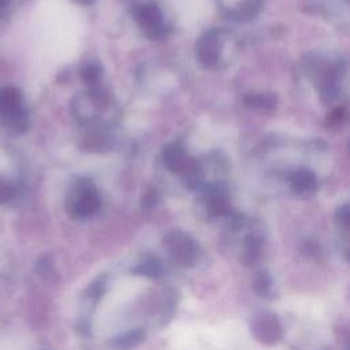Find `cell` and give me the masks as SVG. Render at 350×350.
<instances>
[{
    "mask_svg": "<svg viewBox=\"0 0 350 350\" xmlns=\"http://www.w3.org/2000/svg\"><path fill=\"white\" fill-rule=\"evenodd\" d=\"M71 1H74V3H77V4H79V5H90V4H93L96 0H71Z\"/></svg>",
    "mask_w": 350,
    "mask_h": 350,
    "instance_id": "cell-24",
    "label": "cell"
},
{
    "mask_svg": "<svg viewBox=\"0 0 350 350\" xmlns=\"http://www.w3.org/2000/svg\"><path fill=\"white\" fill-rule=\"evenodd\" d=\"M100 194L90 179L79 178L72 182L66 197V209L71 217H90L100 209Z\"/></svg>",
    "mask_w": 350,
    "mask_h": 350,
    "instance_id": "cell-1",
    "label": "cell"
},
{
    "mask_svg": "<svg viewBox=\"0 0 350 350\" xmlns=\"http://www.w3.org/2000/svg\"><path fill=\"white\" fill-rule=\"evenodd\" d=\"M347 260H349V261H350V250H349V252H347Z\"/></svg>",
    "mask_w": 350,
    "mask_h": 350,
    "instance_id": "cell-25",
    "label": "cell"
},
{
    "mask_svg": "<svg viewBox=\"0 0 350 350\" xmlns=\"http://www.w3.org/2000/svg\"><path fill=\"white\" fill-rule=\"evenodd\" d=\"M226 38H228L226 31L219 29L209 30L198 38L196 45V55L204 67L215 68L221 63Z\"/></svg>",
    "mask_w": 350,
    "mask_h": 350,
    "instance_id": "cell-6",
    "label": "cell"
},
{
    "mask_svg": "<svg viewBox=\"0 0 350 350\" xmlns=\"http://www.w3.org/2000/svg\"><path fill=\"white\" fill-rule=\"evenodd\" d=\"M81 79L88 86V89H93L97 86H101L103 79V70L98 63L89 62L83 64L81 68Z\"/></svg>",
    "mask_w": 350,
    "mask_h": 350,
    "instance_id": "cell-15",
    "label": "cell"
},
{
    "mask_svg": "<svg viewBox=\"0 0 350 350\" xmlns=\"http://www.w3.org/2000/svg\"><path fill=\"white\" fill-rule=\"evenodd\" d=\"M109 146L111 137L104 129H93L82 139V148L89 152H104Z\"/></svg>",
    "mask_w": 350,
    "mask_h": 350,
    "instance_id": "cell-12",
    "label": "cell"
},
{
    "mask_svg": "<svg viewBox=\"0 0 350 350\" xmlns=\"http://www.w3.org/2000/svg\"><path fill=\"white\" fill-rule=\"evenodd\" d=\"M105 290V276H101L98 279H96L88 288V295L92 298V299H98L103 293Z\"/></svg>",
    "mask_w": 350,
    "mask_h": 350,
    "instance_id": "cell-19",
    "label": "cell"
},
{
    "mask_svg": "<svg viewBox=\"0 0 350 350\" xmlns=\"http://www.w3.org/2000/svg\"><path fill=\"white\" fill-rule=\"evenodd\" d=\"M220 3L226 14L238 21L253 18L260 5L258 0H220Z\"/></svg>",
    "mask_w": 350,
    "mask_h": 350,
    "instance_id": "cell-10",
    "label": "cell"
},
{
    "mask_svg": "<svg viewBox=\"0 0 350 350\" xmlns=\"http://www.w3.org/2000/svg\"><path fill=\"white\" fill-rule=\"evenodd\" d=\"M52 261L51 257L48 254L42 256L38 261H37V271L40 275H49V272H52Z\"/></svg>",
    "mask_w": 350,
    "mask_h": 350,
    "instance_id": "cell-21",
    "label": "cell"
},
{
    "mask_svg": "<svg viewBox=\"0 0 350 350\" xmlns=\"http://www.w3.org/2000/svg\"><path fill=\"white\" fill-rule=\"evenodd\" d=\"M262 252V242L256 235H247L243 242V252H242V261L246 265H254L261 257Z\"/></svg>",
    "mask_w": 350,
    "mask_h": 350,
    "instance_id": "cell-14",
    "label": "cell"
},
{
    "mask_svg": "<svg viewBox=\"0 0 350 350\" xmlns=\"http://www.w3.org/2000/svg\"><path fill=\"white\" fill-rule=\"evenodd\" d=\"M164 247L171 260L179 267H191L198 258V246L186 232L174 230L163 239Z\"/></svg>",
    "mask_w": 350,
    "mask_h": 350,
    "instance_id": "cell-5",
    "label": "cell"
},
{
    "mask_svg": "<svg viewBox=\"0 0 350 350\" xmlns=\"http://www.w3.org/2000/svg\"><path fill=\"white\" fill-rule=\"evenodd\" d=\"M291 189L301 197L312 196L317 189L314 175L308 170H298L291 175Z\"/></svg>",
    "mask_w": 350,
    "mask_h": 350,
    "instance_id": "cell-11",
    "label": "cell"
},
{
    "mask_svg": "<svg viewBox=\"0 0 350 350\" xmlns=\"http://www.w3.org/2000/svg\"><path fill=\"white\" fill-rule=\"evenodd\" d=\"M253 291L260 297H268L272 291V278L267 271H258L252 280Z\"/></svg>",
    "mask_w": 350,
    "mask_h": 350,
    "instance_id": "cell-17",
    "label": "cell"
},
{
    "mask_svg": "<svg viewBox=\"0 0 350 350\" xmlns=\"http://www.w3.org/2000/svg\"><path fill=\"white\" fill-rule=\"evenodd\" d=\"M250 332L257 342L265 346L276 345L283 336L282 324L278 316L269 312H262L253 317L250 323Z\"/></svg>",
    "mask_w": 350,
    "mask_h": 350,
    "instance_id": "cell-7",
    "label": "cell"
},
{
    "mask_svg": "<svg viewBox=\"0 0 350 350\" xmlns=\"http://www.w3.org/2000/svg\"><path fill=\"white\" fill-rule=\"evenodd\" d=\"M163 271L164 268L161 261L154 257H149L133 268V272L135 275H142L148 278H159L163 275Z\"/></svg>",
    "mask_w": 350,
    "mask_h": 350,
    "instance_id": "cell-16",
    "label": "cell"
},
{
    "mask_svg": "<svg viewBox=\"0 0 350 350\" xmlns=\"http://www.w3.org/2000/svg\"><path fill=\"white\" fill-rule=\"evenodd\" d=\"M131 14L145 37L150 40H161L168 36L171 27L167 23L164 12L157 1H139L133 7Z\"/></svg>",
    "mask_w": 350,
    "mask_h": 350,
    "instance_id": "cell-4",
    "label": "cell"
},
{
    "mask_svg": "<svg viewBox=\"0 0 350 350\" xmlns=\"http://www.w3.org/2000/svg\"><path fill=\"white\" fill-rule=\"evenodd\" d=\"M111 96L103 88L97 86L74 97L71 111L81 123H94L111 107Z\"/></svg>",
    "mask_w": 350,
    "mask_h": 350,
    "instance_id": "cell-2",
    "label": "cell"
},
{
    "mask_svg": "<svg viewBox=\"0 0 350 350\" xmlns=\"http://www.w3.org/2000/svg\"><path fill=\"white\" fill-rule=\"evenodd\" d=\"M144 339H145V331L142 328H135L112 338L109 345L118 350H130L141 345Z\"/></svg>",
    "mask_w": 350,
    "mask_h": 350,
    "instance_id": "cell-13",
    "label": "cell"
},
{
    "mask_svg": "<svg viewBox=\"0 0 350 350\" xmlns=\"http://www.w3.org/2000/svg\"><path fill=\"white\" fill-rule=\"evenodd\" d=\"M247 103L249 104H252V105H260V107H267L268 104H272V97L271 96H268V94H265V96H262V94H258V96H250L249 97V100H247Z\"/></svg>",
    "mask_w": 350,
    "mask_h": 350,
    "instance_id": "cell-22",
    "label": "cell"
},
{
    "mask_svg": "<svg viewBox=\"0 0 350 350\" xmlns=\"http://www.w3.org/2000/svg\"><path fill=\"white\" fill-rule=\"evenodd\" d=\"M12 196H14V187L7 180L0 178V204L10 201Z\"/></svg>",
    "mask_w": 350,
    "mask_h": 350,
    "instance_id": "cell-20",
    "label": "cell"
},
{
    "mask_svg": "<svg viewBox=\"0 0 350 350\" xmlns=\"http://www.w3.org/2000/svg\"><path fill=\"white\" fill-rule=\"evenodd\" d=\"M0 119L8 129L22 133L29 126V112L22 92L15 86H4L0 90Z\"/></svg>",
    "mask_w": 350,
    "mask_h": 350,
    "instance_id": "cell-3",
    "label": "cell"
},
{
    "mask_svg": "<svg viewBox=\"0 0 350 350\" xmlns=\"http://www.w3.org/2000/svg\"><path fill=\"white\" fill-rule=\"evenodd\" d=\"M159 202V193L154 187H148L141 198V206L145 211H150Z\"/></svg>",
    "mask_w": 350,
    "mask_h": 350,
    "instance_id": "cell-18",
    "label": "cell"
},
{
    "mask_svg": "<svg viewBox=\"0 0 350 350\" xmlns=\"http://www.w3.org/2000/svg\"><path fill=\"white\" fill-rule=\"evenodd\" d=\"M161 157L165 167L171 172L178 174L180 178H183L187 172H190L197 163L196 159L187 154V152L179 142L167 144L161 152Z\"/></svg>",
    "mask_w": 350,
    "mask_h": 350,
    "instance_id": "cell-9",
    "label": "cell"
},
{
    "mask_svg": "<svg viewBox=\"0 0 350 350\" xmlns=\"http://www.w3.org/2000/svg\"><path fill=\"white\" fill-rule=\"evenodd\" d=\"M200 204L209 217L227 216L231 211L226 190L219 183H209L204 186Z\"/></svg>",
    "mask_w": 350,
    "mask_h": 350,
    "instance_id": "cell-8",
    "label": "cell"
},
{
    "mask_svg": "<svg viewBox=\"0 0 350 350\" xmlns=\"http://www.w3.org/2000/svg\"><path fill=\"white\" fill-rule=\"evenodd\" d=\"M11 3L12 0H0V19L8 14L11 8Z\"/></svg>",
    "mask_w": 350,
    "mask_h": 350,
    "instance_id": "cell-23",
    "label": "cell"
}]
</instances>
